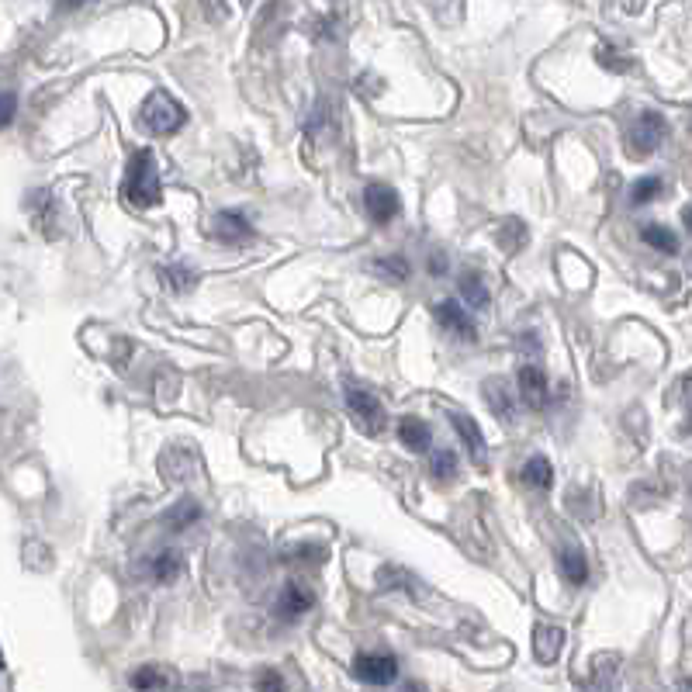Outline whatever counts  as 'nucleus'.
<instances>
[{
	"instance_id": "obj_30",
	"label": "nucleus",
	"mask_w": 692,
	"mask_h": 692,
	"mask_svg": "<svg viewBox=\"0 0 692 692\" xmlns=\"http://www.w3.org/2000/svg\"><path fill=\"white\" fill-rule=\"evenodd\" d=\"M201 7H205V14L212 21H225V18H229V4H225V0H201Z\"/></svg>"
},
{
	"instance_id": "obj_33",
	"label": "nucleus",
	"mask_w": 692,
	"mask_h": 692,
	"mask_svg": "<svg viewBox=\"0 0 692 692\" xmlns=\"http://www.w3.org/2000/svg\"><path fill=\"white\" fill-rule=\"evenodd\" d=\"M675 692H692V679H682L679 686H675Z\"/></svg>"
},
{
	"instance_id": "obj_2",
	"label": "nucleus",
	"mask_w": 692,
	"mask_h": 692,
	"mask_svg": "<svg viewBox=\"0 0 692 692\" xmlns=\"http://www.w3.org/2000/svg\"><path fill=\"white\" fill-rule=\"evenodd\" d=\"M343 398H346V412H350V419H353V423H357L367 436H381V433H385L388 412H385L381 398L374 395L371 388L357 385V381H346Z\"/></svg>"
},
{
	"instance_id": "obj_24",
	"label": "nucleus",
	"mask_w": 692,
	"mask_h": 692,
	"mask_svg": "<svg viewBox=\"0 0 692 692\" xmlns=\"http://www.w3.org/2000/svg\"><path fill=\"white\" fill-rule=\"evenodd\" d=\"M198 516H201L198 502H180L177 509H170V513H167V526H170V530H187V526H191Z\"/></svg>"
},
{
	"instance_id": "obj_9",
	"label": "nucleus",
	"mask_w": 692,
	"mask_h": 692,
	"mask_svg": "<svg viewBox=\"0 0 692 692\" xmlns=\"http://www.w3.org/2000/svg\"><path fill=\"white\" fill-rule=\"evenodd\" d=\"M450 426H454L457 436L464 440V447H468L471 461H475L478 468H485V461H488V443H485V436H481V426H478L471 416H464V412H450Z\"/></svg>"
},
{
	"instance_id": "obj_27",
	"label": "nucleus",
	"mask_w": 692,
	"mask_h": 692,
	"mask_svg": "<svg viewBox=\"0 0 692 692\" xmlns=\"http://www.w3.org/2000/svg\"><path fill=\"white\" fill-rule=\"evenodd\" d=\"M132 686L139 689V692H153V689H160V686H163V675H160V668H153V665L139 668V672L132 675Z\"/></svg>"
},
{
	"instance_id": "obj_1",
	"label": "nucleus",
	"mask_w": 692,
	"mask_h": 692,
	"mask_svg": "<svg viewBox=\"0 0 692 692\" xmlns=\"http://www.w3.org/2000/svg\"><path fill=\"white\" fill-rule=\"evenodd\" d=\"M122 198L125 205L139 208H156L163 198L160 191V170H156V156L149 149H139V153L129 160V170H125V180H122Z\"/></svg>"
},
{
	"instance_id": "obj_4",
	"label": "nucleus",
	"mask_w": 692,
	"mask_h": 692,
	"mask_svg": "<svg viewBox=\"0 0 692 692\" xmlns=\"http://www.w3.org/2000/svg\"><path fill=\"white\" fill-rule=\"evenodd\" d=\"M665 132H668L665 118H661L658 111H644V115L634 122L630 135H627V149L634 156H651L654 149L665 142Z\"/></svg>"
},
{
	"instance_id": "obj_6",
	"label": "nucleus",
	"mask_w": 692,
	"mask_h": 692,
	"mask_svg": "<svg viewBox=\"0 0 692 692\" xmlns=\"http://www.w3.org/2000/svg\"><path fill=\"white\" fill-rule=\"evenodd\" d=\"M364 208H367V215H371V222L388 225L391 218L402 212V198H398L395 187H388V184H367Z\"/></svg>"
},
{
	"instance_id": "obj_12",
	"label": "nucleus",
	"mask_w": 692,
	"mask_h": 692,
	"mask_svg": "<svg viewBox=\"0 0 692 692\" xmlns=\"http://www.w3.org/2000/svg\"><path fill=\"white\" fill-rule=\"evenodd\" d=\"M561 648H564V630L554 627V623H537V630H533V654H537L540 665H554Z\"/></svg>"
},
{
	"instance_id": "obj_32",
	"label": "nucleus",
	"mask_w": 692,
	"mask_h": 692,
	"mask_svg": "<svg viewBox=\"0 0 692 692\" xmlns=\"http://www.w3.org/2000/svg\"><path fill=\"white\" fill-rule=\"evenodd\" d=\"M443 263H447V257H433V260H430L433 274H443Z\"/></svg>"
},
{
	"instance_id": "obj_19",
	"label": "nucleus",
	"mask_w": 692,
	"mask_h": 692,
	"mask_svg": "<svg viewBox=\"0 0 692 692\" xmlns=\"http://www.w3.org/2000/svg\"><path fill=\"white\" fill-rule=\"evenodd\" d=\"M644 243L651 246V250H658V253H668V257H675L679 253V236H675L668 225H644Z\"/></svg>"
},
{
	"instance_id": "obj_10",
	"label": "nucleus",
	"mask_w": 692,
	"mask_h": 692,
	"mask_svg": "<svg viewBox=\"0 0 692 692\" xmlns=\"http://www.w3.org/2000/svg\"><path fill=\"white\" fill-rule=\"evenodd\" d=\"M212 236L218 239V243H225V246H236V243H243V239L253 236V225H250V218H246L243 212H232V208H229V212L215 215Z\"/></svg>"
},
{
	"instance_id": "obj_7",
	"label": "nucleus",
	"mask_w": 692,
	"mask_h": 692,
	"mask_svg": "<svg viewBox=\"0 0 692 692\" xmlns=\"http://www.w3.org/2000/svg\"><path fill=\"white\" fill-rule=\"evenodd\" d=\"M516 385H519V398H523V402L530 405V409H544L547 398H551V381H547V374L540 371L537 364L519 367Z\"/></svg>"
},
{
	"instance_id": "obj_8",
	"label": "nucleus",
	"mask_w": 692,
	"mask_h": 692,
	"mask_svg": "<svg viewBox=\"0 0 692 692\" xmlns=\"http://www.w3.org/2000/svg\"><path fill=\"white\" fill-rule=\"evenodd\" d=\"M433 315H436V322H440L447 333H454L457 340H468V343H475L478 340V329H475V322H471V315L464 312V305H457V302H440V305H433Z\"/></svg>"
},
{
	"instance_id": "obj_29",
	"label": "nucleus",
	"mask_w": 692,
	"mask_h": 692,
	"mask_svg": "<svg viewBox=\"0 0 692 692\" xmlns=\"http://www.w3.org/2000/svg\"><path fill=\"white\" fill-rule=\"evenodd\" d=\"M14 111H18V97L14 94H0V129L14 122Z\"/></svg>"
},
{
	"instance_id": "obj_25",
	"label": "nucleus",
	"mask_w": 692,
	"mask_h": 692,
	"mask_svg": "<svg viewBox=\"0 0 692 692\" xmlns=\"http://www.w3.org/2000/svg\"><path fill=\"white\" fill-rule=\"evenodd\" d=\"M433 14L443 21V25H457L464 14V0H430Z\"/></svg>"
},
{
	"instance_id": "obj_22",
	"label": "nucleus",
	"mask_w": 692,
	"mask_h": 692,
	"mask_svg": "<svg viewBox=\"0 0 692 692\" xmlns=\"http://www.w3.org/2000/svg\"><path fill=\"white\" fill-rule=\"evenodd\" d=\"M461 295H464V302H468L471 308H485L488 305V288H485V281H481V274L468 270V274L461 277Z\"/></svg>"
},
{
	"instance_id": "obj_31",
	"label": "nucleus",
	"mask_w": 692,
	"mask_h": 692,
	"mask_svg": "<svg viewBox=\"0 0 692 692\" xmlns=\"http://www.w3.org/2000/svg\"><path fill=\"white\" fill-rule=\"evenodd\" d=\"M87 0H59V11H77V7H84Z\"/></svg>"
},
{
	"instance_id": "obj_11",
	"label": "nucleus",
	"mask_w": 692,
	"mask_h": 692,
	"mask_svg": "<svg viewBox=\"0 0 692 692\" xmlns=\"http://www.w3.org/2000/svg\"><path fill=\"white\" fill-rule=\"evenodd\" d=\"M315 606V596H312V589H305V585H298V582H288L281 589V596H277V616H281L284 623H291V620H298V616H305L308 609Z\"/></svg>"
},
{
	"instance_id": "obj_5",
	"label": "nucleus",
	"mask_w": 692,
	"mask_h": 692,
	"mask_svg": "<svg viewBox=\"0 0 692 692\" xmlns=\"http://www.w3.org/2000/svg\"><path fill=\"white\" fill-rule=\"evenodd\" d=\"M353 675L367 686H388L398 679V661L381 651H364L353 658Z\"/></svg>"
},
{
	"instance_id": "obj_23",
	"label": "nucleus",
	"mask_w": 692,
	"mask_h": 692,
	"mask_svg": "<svg viewBox=\"0 0 692 692\" xmlns=\"http://www.w3.org/2000/svg\"><path fill=\"white\" fill-rule=\"evenodd\" d=\"M430 475L436 481H450L457 475V454H454V450H436V454L430 457Z\"/></svg>"
},
{
	"instance_id": "obj_35",
	"label": "nucleus",
	"mask_w": 692,
	"mask_h": 692,
	"mask_svg": "<svg viewBox=\"0 0 692 692\" xmlns=\"http://www.w3.org/2000/svg\"><path fill=\"white\" fill-rule=\"evenodd\" d=\"M253 4V0H243V7H250Z\"/></svg>"
},
{
	"instance_id": "obj_18",
	"label": "nucleus",
	"mask_w": 692,
	"mask_h": 692,
	"mask_svg": "<svg viewBox=\"0 0 692 692\" xmlns=\"http://www.w3.org/2000/svg\"><path fill=\"white\" fill-rule=\"evenodd\" d=\"M374 274L388 284H405L412 277V263L405 257H398V253L395 257H381V260H374Z\"/></svg>"
},
{
	"instance_id": "obj_13",
	"label": "nucleus",
	"mask_w": 692,
	"mask_h": 692,
	"mask_svg": "<svg viewBox=\"0 0 692 692\" xmlns=\"http://www.w3.org/2000/svg\"><path fill=\"white\" fill-rule=\"evenodd\" d=\"M616 679H620V654H599V658L592 661L585 692H613Z\"/></svg>"
},
{
	"instance_id": "obj_20",
	"label": "nucleus",
	"mask_w": 692,
	"mask_h": 692,
	"mask_svg": "<svg viewBox=\"0 0 692 692\" xmlns=\"http://www.w3.org/2000/svg\"><path fill=\"white\" fill-rule=\"evenodd\" d=\"M481 391H485L488 405H492V409L499 412V419H506V423H513V416H516L513 405H516V402H513V395H509V391H506V385H502V381H488V385L481 388Z\"/></svg>"
},
{
	"instance_id": "obj_34",
	"label": "nucleus",
	"mask_w": 692,
	"mask_h": 692,
	"mask_svg": "<svg viewBox=\"0 0 692 692\" xmlns=\"http://www.w3.org/2000/svg\"><path fill=\"white\" fill-rule=\"evenodd\" d=\"M686 225H689V229H692V208H689V212H686Z\"/></svg>"
},
{
	"instance_id": "obj_14",
	"label": "nucleus",
	"mask_w": 692,
	"mask_h": 692,
	"mask_svg": "<svg viewBox=\"0 0 692 692\" xmlns=\"http://www.w3.org/2000/svg\"><path fill=\"white\" fill-rule=\"evenodd\" d=\"M398 440H402V447L409 454H426L433 447V430L419 416H405L398 423Z\"/></svg>"
},
{
	"instance_id": "obj_21",
	"label": "nucleus",
	"mask_w": 692,
	"mask_h": 692,
	"mask_svg": "<svg viewBox=\"0 0 692 692\" xmlns=\"http://www.w3.org/2000/svg\"><path fill=\"white\" fill-rule=\"evenodd\" d=\"M523 481L530 488H551V481H554V468H551V461L547 457H530V461L523 464Z\"/></svg>"
},
{
	"instance_id": "obj_16",
	"label": "nucleus",
	"mask_w": 692,
	"mask_h": 692,
	"mask_svg": "<svg viewBox=\"0 0 692 692\" xmlns=\"http://www.w3.org/2000/svg\"><path fill=\"white\" fill-rule=\"evenodd\" d=\"M558 568H561V575L568 585L589 582V561H585V554L578 551V547H564V551L558 554Z\"/></svg>"
},
{
	"instance_id": "obj_3",
	"label": "nucleus",
	"mask_w": 692,
	"mask_h": 692,
	"mask_svg": "<svg viewBox=\"0 0 692 692\" xmlns=\"http://www.w3.org/2000/svg\"><path fill=\"white\" fill-rule=\"evenodd\" d=\"M139 122H142V129L153 135H173L187 125V111L180 108V101L173 94H167V90H153V94L146 97V104H142Z\"/></svg>"
},
{
	"instance_id": "obj_15",
	"label": "nucleus",
	"mask_w": 692,
	"mask_h": 692,
	"mask_svg": "<svg viewBox=\"0 0 692 692\" xmlns=\"http://www.w3.org/2000/svg\"><path fill=\"white\" fill-rule=\"evenodd\" d=\"M149 575H153V582H160V585L177 582V578L184 575V554L180 551L153 554V558H149Z\"/></svg>"
},
{
	"instance_id": "obj_26",
	"label": "nucleus",
	"mask_w": 692,
	"mask_h": 692,
	"mask_svg": "<svg viewBox=\"0 0 692 692\" xmlns=\"http://www.w3.org/2000/svg\"><path fill=\"white\" fill-rule=\"evenodd\" d=\"M661 194V180L658 177H644L634 184V191H630V201L634 205H648V201H654Z\"/></svg>"
},
{
	"instance_id": "obj_28",
	"label": "nucleus",
	"mask_w": 692,
	"mask_h": 692,
	"mask_svg": "<svg viewBox=\"0 0 692 692\" xmlns=\"http://www.w3.org/2000/svg\"><path fill=\"white\" fill-rule=\"evenodd\" d=\"M257 692H284V675L277 668H263L257 672Z\"/></svg>"
},
{
	"instance_id": "obj_17",
	"label": "nucleus",
	"mask_w": 692,
	"mask_h": 692,
	"mask_svg": "<svg viewBox=\"0 0 692 692\" xmlns=\"http://www.w3.org/2000/svg\"><path fill=\"white\" fill-rule=\"evenodd\" d=\"M160 281L173 295H187L198 284V270L187 267V263H167V267H160Z\"/></svg>"
}]
</instances>
